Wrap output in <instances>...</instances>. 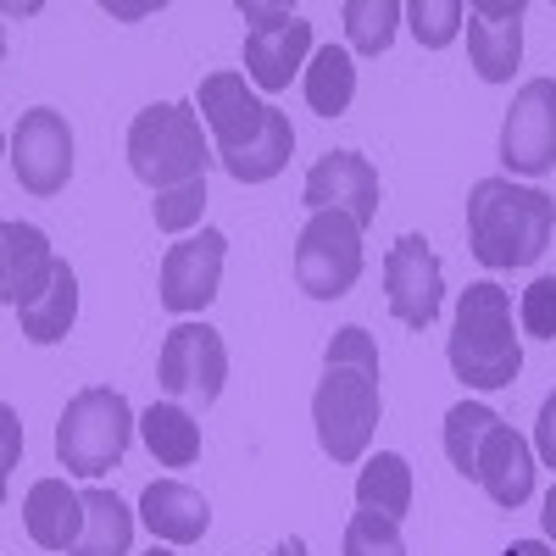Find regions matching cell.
Returning a JSON list of instances; mask_svg holds the SVG:
<instances>
[{"instance_id": "1", "label": "cell", "mask_w": 556, "mask_h": 556, "mask_svg": "<svg viewBox=\"0 0 556 556\" xmlns=\"http://www.w3.org/2000/svg\"><path fill=\"white\" fill-rule=\"evenodd\" d=\"M379 345L367 329L345 323L323 351V379L312 390V424H317V445L329 462H362L367 445L379 434Z\"/></svg>"}, {"instance_id": "2", "label": "cell", "mask_w": 556, "mask_h": 556, "mask_svg": "<svg viewBox=\"0 0 556 556\" xmlns=\"http://www.w3.org/2000/svg\"><path fill=\"white\" fill-rule=\"evenodd\" d=\"M201 123L217 146V162L235 184H267L290 167L295 128L290 112H278L245 84V73H212L201 78Z\"/></svg>"}, {"instance_id": "3", "label": "cell", "mask_w": 556, "mask_h": 556, "mask_svg": "<svg viewBox=\"0 0 556 556\" xmlns=\"http://www.w3.org/2000/svg\"><path fill=\"white\" fill-rule=\"evenodd\" d=\"M556 235V201L534 184L513 178H479L468 190V251L501 273V267H534Z\"/></svg>"}, {"instance_id": "4", "label": "cell", "mask_w": 556, "mask_h": 556, "mask_svg": "<svg viewBox=\"0 0 556 556\" xmlns=\"http://www.w3.org/2000/svg\"><path fill=\"white\" fill-rule=\"evenodd\" d=\"M445 362L468 390H506L523 374V334L513 323V290H501L495 278H479V285L462 290Z\"/></svg>"}, {"instance_id": "5", "label": "cell", "mask_w": 556, "mask_h": 556, "mask_svg": "<svg viewBox=\"0 0 556 556\" xmlns=\"http://www.w3.org/2000/svg\"><path fill=\"white\" fill-rule=\"evenodd\" d=\"M445 456L462 479H473L495 506H523L534 495V451L529 440L501 424L479 401H462L445 412Z\"/></svg>"}, {"instance_id": "6", "label": "cell", "mask_w": 556, "mask_h": 556, "mask_svg": "<svg viewBox=\"0 0 556 556\" xmlns=\"http://www.w3.org/2000/svg\"><path fill=\"white\" fill-rule=\"evenodd\" d=\"M128 167H134V178L146 184L151 195L184 190V184H206L212 146H206L201 106L162 101V106L139 112L128 123Z\"/></svg>"}, {"instance_id": "7", "label": "cell", "mask_w": 556, "mask_h": 556, "mask_svg": "<svg viewBox=\"0 0 556 556\" xmlns=\"http://www.w3.org/2000/svg\"><path fill=\"white\" fill-rule=\"evenodd\" d=\"M134 440V412L123 390L106 384H89L62 406V424H56V462L78 479H101L106 468H117L123 451Z\"/></svg>"}, {"instance_id": "8", "label": "cell", "mask_w": 556, "mask_h": 556, "mask_svg": "<svg viewBox=\"0 0 556 556\" xmlns=\"http://www.w3.org/2000/svg\"><path fill=\"white\" fill-rule=\"evenodd\" d=\"M362 228L345 212H312L295 235V285L312 301H340L362 278Z\"/></svg>"}, {"instance_id": "9", "label": "cell", "mask_w": 556, "mask_h": 556, "mask_svg": "<svg viewBox=\"0 0 556 556\" xmlns=\"http://www.w3.org/2000/svg\"><path fill=\"white\" fill-rule=\"evenodd\" d=\"M156 384L178 406H212L228 384V345L212 323H178L162 340Z\"/></svg>"}, {"instance_id": "10", "label": "cell", "mask_w": 556, "mask_h": 556, "mask_svg": "<svg viewBox=\"0 0 556 556\" xmlns=\"http://www.w3.org/2000/svg\"><path fill=\"white\" fill-rule=\"evenodd\" d=\"M240 12L251 17V34H245V78L262 89V96L290 89V78L312 56V23L295 17L290 7H240Z\"/></svg>"}, {"instance_id": "11", "label": "cell", "mask_w": 556, "mask_h": 556, "mask_svg": "<svg viewBox=\"0 0 556 556\" xmlns=\"http://www.w3.org/2000/svg\"><path fill=\"white\" fill-rule=\"evenodd\" d=\"M12 173L28 195H62L73 178V128L62 112L34 106L23 112V123L12 128Z\"/></svg>"}, {"instance_id": "12", "label": "cell", "mask_w": 556, "mask_h": 556, "mask_svg": "<svg viewBox=\"0 0 556 556\" xmlns=\"http://www.w3.org/2000/svg\"><path fill=\"white\" fill-rule=\"evenodd\" d=\"M501 162L540 178L556 167V78H529L501 123Z\"/></svg>"}, {"instance_id": "13", "label": "cell", "mask_w": 556, "mask_h": 556, "mask_svg": "<svg viewBox=\"0 0 556 556\" xmlns=\"http://www.w3.org/2000/svg\"><path fill=\"white\" fill-rule=\"evenodd\" d=\"M384 301L395 312V323L406 329H429L445 301V278H440V256L429 251L424 235H401L384 256Z\"/></svg>"}, {"instance_id": "14", "label": "cell", "mask_w": 556, "mask_h": 556, "mask_svg": "<svg viewBox=\"0 0 556 556\" xmlns=\"http://www.w3.org/2000/svg\"><path fill=\"white\" fill-rule=\"evenodd\" d=\"M301 201L312 212H345L356 228H367L379 217V173L362 151H329L312 162V173L301 184Z\"/></svg>"}, {"instance_id": "15", "label": "cell", "mask_w": 556, "mask_h": 556, "mask_svg": "<svg viewBox=\"0 0 556 556\" xmlns=\"http://www.w3.org/2000/svg\"><path fill=\"white\" fill-rule=\"evenodd\" d=\"M223 256H228V240L217 228H201V235H184L167 262H162V306L167 312H201L212 306L217 285H223Z\"/></svg>"}, {"instance_id": "16", "label": "cell", "mask_w": 556, "mask_h": 556, "mask_svg": "<svg viewBox=\"0 0 556 556\" xmlns=\"http://www.w3.org/2000/svg\"><path fill=\"white\" fill-rule=\"evenodd\" d=\"M468 56L484 84H506L523 62V0H473L468 7Z\"/></svg>"}, {"instance_id": "17", "label": "cell", "mask_w": 556, "mask_h": 556, "mask_svg": "<svg viewBox=\"0 0 556 556\" xmlns=\"http://www.w3.org/2000/svg\"><path fill=\"white\" fill-rule=\"evenodd\" d=\"M62 256L51 251V240L39 235L34 223H7L0 228V301L12 312L34 306L45 290H51Z\"/></svg>"}, {"instance_id": "18", "label": "cell", "mask_w": 556, "mask_h": 556, "mask_svg": "<svg viewBox=\"0 0 556 556\" xmlns=\"http://www.w3.org/2000/svg\"><path fill=\"white\" fill-rule=\"evenodd\" d=\"M139 518L162 545H195L212 529V506L201 490L178 484V479H156L146 495H139Z\"/></svg>"}, {"instance_id": "19", "label": "cell", "mask_w": 556, "mask_h": 556, "mask_svg": "<svg viewBox=\"0 0 556 556\" xmlns=\"http://www.w3.org/2000/svg\"><path fill=\"white\" fill-rule=\"evenodd\" d=\"M23 529L39 551H73L84 534V495L67 490V479H39L23 495Z\"/></svg>"}, {"instance_id": "20", "label": "cell", "mask_w": 556, "mask_h": 556, "mask_svg": "<svg viewBox=\"0 0 556 556\" xmlns=\"http://www.w3.org/2000/svg\"><path fill=\"white\" fill-rule=\"evenodd\" d=\"M306 106L317 117H345L351 101H356V56L345 51V45H323V51H312L306 62Z\"/></svg>"}, {"instance_id": "21", "label": "cell", "mask_w": 556, "mask_h": 556, "mask_svg": "<svg viewBox=\"0 0 556 556\" xmlns=\"http://www.w3.org/2000/svg\"><path fill=\"white\" fill-rule=\"evenodd\" d=\"M356 506L362 513H384V518H406L412 513V462L401 451H379L362 462L356 473Z\"/></svg>"}, {"instance_id": "22", "label": "cell", "mask_w": 556, "mask_h": 556, "mask_svg": "<svg viewBox=\"0 0 556 556\" xmlns=\"http://www.w3.org/2000/svg\"><path fill=\"white\" fill-rule=\"evenodd\" d=\"M134 551V513L112 490H84V534L67 556H128Z\"/></svg>"}, {"instance_id": "23", "label": "cell", "mask_w": 556, "mask_h": 556, "mask_svg": "<svg viewBox=\"0 0 556 556\" xmlns=\"http://www.w3.org/2000/svg\"><path fill=\"white\" fill-rule=\"evenodd\" d=\"M139 434H146V445H151V456L162 462V468H190V462L201 456V424L178 401H156L146 417H139Z\"/></svg>"}, {"instance_id": "24", "label": "cell", "mask_w": 556, "mask_h": 556, "mask_svg": "<svg viewBox=\"0 0 556 556\" xmlns=\"http://www.w3.org/2000/svg\"><path fill=\"white\" fill-rule=\"evenodd\" d=\"M73 317H78V273L62 262L56 278H51V290H45L34 306H23L17 323H23V334H28L34 345H56V340H67Z\"/></svg>"}, {"instance_id": "25", "label": "cell", "mask_w": 556, "mask_h": 556, "mask_svg": "<svg viewBox=\"0 0 556 556\" xmlns=\"http://www.w3.org/2000/svg\"><path fill=\"white\" fill-rule=\"evenodd\" d=\"M340 17H345V39L356 56H384L406 7H395V0H345Z\"/></svg>"}, {"instance_id": "26", "label": "cell", "mask_w": 556, "mask_h": 556, "mask_svg": "<svg viewBox=\"0 0 556 556\" xmlns=\"http://www.w3.org/2000/svg\"><path fill=\"white\" fill-rule=\"evenodd\" d=\"M462 23H468V7H462V0H412L406 7V28L417 34L424 51H445Z\"/></svg>"}, {"instance_id": "27", "label": "cell", "mask_w": 556, "mask_h": 556, "mask_svg": "<svg viewBox=\"0 0 556 556\" xmlns=\"http://www.w3.org/2000/svg\"><path fill=\"white\" fill-rule=\"evenodd\" d=\"M345 556H406L401 523L384 513H356L345 523Z\"/></svg>"}, {"instance_id": "28", "label": "cell", "mask_w": 556, "mask_h": 556, "mask_svg": "<svg viewBox=\"0 0 556 556\" xmlns=\"http://www.w3.org/2000/svg\"><path fill=\"white\" fill-rule=\"evenodd\" d=\"M206 212V184H184V190H167L151 201V217L162 235H184V228H195Z\"/></svg>"}, {"instance_id": "29", "label": "cell", "mask_w": 556, "mask_h": 556, "mask_svg": "<svg viewBox=\"0 0 556 556\" xmlns=\"http://www.w3.org/2000/svg\"><path fill=\"white\" fill-rule=\"evenodd\" d=\"M518 323L529 340H556V273H540L518 301Z\"/></svg>"}, {"instance_id": "30", "label": "cell", "mask_w": 556, "mask_h": 556, "mask_svg": "<svg viewBox=\"0 0 556 556\" xmlns=\"http://www.w3.org/2000/svg\"><path fill=\"white\" fill-rule=\"evenodd\" d=\"M534 451L545 468H556V390L540 401V417H534Z\"/></svg>"}, {"instance_id": "31", "label": "cell", "mask_w": 556, "mask_h": 556, "mask_svg": "<svg viewBox=\"0 0 556 556\" xmlns=\"http://www.w3.org/2000/svg\"><path fill=\"white\" fill-rule=\"evenodd\" d=\"M501 556H556V551H551V540H513Z\"/></svg>"}, {"instance_id": "32", "label": "cell", "mask_w": 556, "mask_h": 556, "mask_svg": "<svg viewBox=\"0 0 556 556\" xmlns=\"http://www.w3.org/2000/svg\"><path fill=\"white\" fill-rule=\"evenodd\" d=\"M540 523H545V540H551V551H556V484H551V495H545V513H540Z\"/></svg>"}, {"instance_id": "33", "label": "cell", "mask_w": 556, "mask_h": 556, "mask_svg": "<svg viewBox=\"0 0 556 556\" xmlns=\"http://www.w3.org/2000/svg\"><path fill=\"white\" fill-rule=\"evenodd\" d=\"M273 556H312L306 540H285V545H273Z\"/></svg>"}, {"instance_id": "34", "label": "cell", "mask_w": 556, "mask_h": 556, "mask_svg": "<svg viewBox=\"0 0 556 556\" xmlns=\"http://www.w3.org/2000/svg\"><path fill=\"white\" fill-rule=\"evenodd\" d=\"M146 556H173V551H167V545H151V551H146Z\"/></svg>"}]
</instances>
